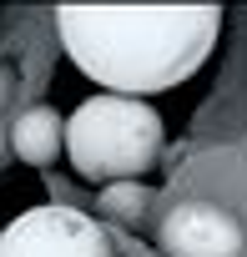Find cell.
<instances>
[{
    "mask_svg": "<svg viewBox=\"0 0 247 257\" xmlns=\"http://www.w3.org/2000/svg\"><path fill=\"white\" fill-rule=\"evenodd\" d=\"M162 137H167L162 116L147 101L101 91V96L81 101L66 121V162L96 187L137 182L142 172H152Z\"/></svg>",
    "mask_w": 247,
    "mask_h": 257,
    "instance_id": "cell-2",
    "label": "cell"
},
{
    "mask_svg": "<svg viewBox=\"0 0 247 257\" xmlns=\"http://www.w3.org/2000/svg\"><path fill=\"white\" fill-rule=\"evenodd\" d=\"M157 247L167 257H242L247 232H242L237 212H227L222 202L187 197V202L167 207V217L157 222Z\"/></svg>",
    "mask_w": 247,
    "mask_h": 257,
    "instance_id": "cell-4",
    "label": "cell"
},
{
    "mask_svg": "<svg viewBox=\"0 0 247 257\" xmlns=\"http://www.w3.org/2000/svg\"><path fill=\"white\" fill-rule=\"evenodd\" d=\"M11 152L26 167H51L66 157V116L56 106H26L11 121Z\"/></svg>",
    "mask_w": 247,
    "mask_h": 257,
    "instance_id": "cell-5",
    "label": "cell"
},
{
    "mask_svg": "<svg viewBox=\"0 0 247 257\" xmlns=\"http://www.w3.org/2000/svg\"><path fill=\"white\" fill-rule=\"evenodd\" d=\"M66 56L111 96H152L202 71L217 46V6H61Z\"/></svg>",
    "mask_w": 247,
    "mask_h": 257,
    "instance_id": "cell-1",
    "label": "cell"
},
{
    "mask_svg": "<svg viewBox=\"0 0 247 257\" xmlns=\"http://www.w3.org/2000/svg\"><path fill=\"white\" fill-rule=\"evenodd\" d=\"M6 101H11V71L0 66V111H6Z\"/></svg>",
    "mask_w": 247,
    "mask_h": 257,
    "instance_id": "cell-7",
    "label": "cell"
},
{
    "mask_svg": "<svg viewBox=\"0 0 247 257\" xmlns=\"http://www.w3.org/2000/svg\"><path fill=\"white\" fill-rule=\"evenodd\" d=\"M101 212L111 222H137L147 212V192L137 182H111V187H101Z\"/></svg>",
    "mask_w": 247,
    "mask_h": 257,
    "instance_id": "cell-6",
    "label": "cell"
},
{
    "mask_svg": "<svg viewBox=\"0 0 247 257\" xmlns=\"http://www.w3.org/2000/svg\"><path fill=\"white\" fill-rule=\"evenodd\" d=\"M0 257H116L106 227L81 207H31L0 232Z\"/></svg>",
    "mask_w": 247,
    "mask_h": 257,
    "instance_id": "cell-3",
    "label": "cell"
}]
</instances>
